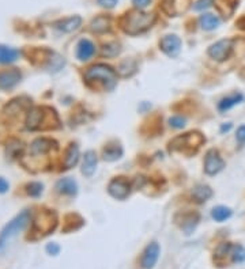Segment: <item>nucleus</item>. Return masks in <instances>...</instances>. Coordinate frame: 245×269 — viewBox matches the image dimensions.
<instances>
[{
	"label": "nucleus",
	"mask_w": 245,
	"mask_h": 269,
	"mask_svg": "<svg viewBox=\"0 0 245 269\" xmlns=\"http://www.w3.org/2000/svg\"><path fill=\"white\" fill-rule=\"evenodd\" d=\"M157 16L154 14H147L139 10L128 11L120 18V27L127 34L138 35L145 33L155 23Z\"/></svg>",
	"instance_id": "1"
},
{
	"label": "nucleus",
	"mask_w": 245,
	"mask_h": 269,
	"mask_svg": "<svg viewBox=\"0 0 245 269\" xmlns=\"http://www.w3.org/2000/svg\"><path fill=\"white\" fill-rule=\"evenodd\" d=\"M85 78L87 82H100L106 90H112L116 86V72L112 67L105 64H97L86 71Z\"/></svg>",
	"instance_id": "2"
},
{
	"label": "nucleus",
	"mask_w": 245,
	"mask_h": 269,
	"mask_svg": "<svg viewBox=\"0 0 245 269\" xmlns=\"http://www.w3.org/2000/svg\"><path fill=\"white\" fill-rule=\"evenodd\" d=\"M30 222V214L25 211L20 215H18L15 219H12L10 223L7 224L4 230L0 234V252L7 248V245L10 244L12 238H15L16 235L19 234L22 230L25 229L27 223Z\"/></svg>",
	"instance_id": "3"
},
{
	"label": "nucleus",
	"mask_w": 245,
	"mask_h": 269,
	"mask_svg": "<svg viewBox=\"0 0 245 269\" xmlns=\"http://www.w3.org/2000/svg\"><path fill=\"white\" fill-rule=\"evenodd\" d=\"M233 44H235V40H229V38L220 40L209 48V56L217 61H224L229 57L230 52L233 49Z\"/></svg>",
	"instance_id": "4"
},
{
	"label": "nucleus",
	"mask_w": 245,
	"mask_h": 269,
	"mask_svg": "<svg viewBox=\"0 0 245 269\" xmlns=\"http://www.w3.org/2000/svg\"><path fill=\"white\" fill-rule=\"evenodd\" d=\"M205 141V137L200 134H187L184 136H179L176 137L172 143H170V149H181L185 151L187 147H200V144Z\"/></svg>",
	"instance_id": "5"
},
{
	"label": "nucleus",
	"mask_w": 245,
	"mask_h": 269,
	"mask_svg": "<svg viewBox=\"0 0 245 269\" xmlns=\"http://www.w3.org/2000/svg\"><path fill=\"white\" fill-rule=\"evenodd\" d=\"M225 167V162L221 158L220 152L217 149H210L207 154H206V160H205V171L206 174L209 175H215L220 173L221 170Z\"/></svg>",
	"instance_id": "6"
},
{
	"label": "nucleus",
	"mask_w": 245,
	"mask_h": 269,
	"mask_svg": "<svg viewBox=\"0 0 245 269\" xmlns=\"http://www.w3.org/2000/svg\"><path fill=\"white\" fill-rule=\"evenodd\" d=\"M191 0H162L161 8L169 16H179L188 10Z\"/></svg>",
	"instance_id": "7"
},
{
	"label": "nucleus",
	"mask_w": 245,
	"mask_h": 269,
	"mask_svg": "<svg viewBox=\"0 0 245 269\" xmlns=\"http://www.w3.org/2000/svg\"><path fill=\"white\" fill-rule=\"evenodd\" d=\"M109 193L117 200H124L125 197H128V194L131 192L130 182L124 179L123 177L120 178H115L113 181H110L109 186H108Z\"/></svg>",
	"instance_id": "8"
},
{
	"label": "nucleus",
	"mask_w": 245,
	"mask_h": 269,
	"mask_svg": "<svg viewBox=\"0 0 245 269\" xmlns=\"http://www.w3.org/2000/svg\"><path fill=\"white\" fill-rule=\"evenodd\" d=\"M162 52L169 57H177L180 55L181 40L177 35H165L160 42Z\"/></svg>",
	"instance_id": "9"
},
{
	"label": "nucleus",
	"mask_w": 245,
	"mask_h": 269,
	"mask_svg": "<svg viewBox=\"0 0 245 269\" xmlns=\"http://www.w3.org/2000/svg\"><path fill=\"white\" fill-rule=\"evenodd\" d=\"M160 257V246L157 242H153L145 249L143 254H142V260H140V264L145 269H151L154 268V265L157 264Z\"/></svg>",
	"instance_id": "10"
},
{
	"label": "nucleus",
	"mask_w": 245,
	"mask_h": 269,
	"mask_svg": "<svg viewBox=\"0 0 245 269\" xmlns=\"http://www.w3.org/2000/svg\"><path fill=\"white\" fill-rule=\"evenodd\" d=\"M20 80V72L18 70H8L0 72V89L8 90L18 85Z\"/></svg>",
	"instance_id": "11"
},
{
	"label": "nucleus",
	"mask_w": 245,
	"mask_h": 269,
	"mask_svg": "<svg viewBox=\"0 0 245 269\" xmlns=\"http://www.w3.org/2000/svg\"><path fill=\"white\" fill-rule=\"evenodd\" d=\"M80 25H82V18L75 15V16H70V18L59 20L53 26H55L56 29L64 31V33H71V31H75V30L79 29Z\"/></svg>",
	"instance_id": "12"
},
{
	"label": "nucleus",
	"mask_w": 245,
	"mask_h": 269,
	"mask_svg": "<svg viewBox=\"0 0 245 269\" xmlns=\"http://www.w3.org/2000/svg\"><path fill=\"white\" fill-rule=\"evenodd\" d=\"M95 169H97V155L93 149L87 151L83 158V164H82V173L86 177H91L94 174Z\"/></svg>",
	"instance_id": "13"
},
{
	"label": "nucleus",
	"mask_w": 245,
	"mask_h": 269,
	"mask_svg": "<svg viewBox=\"0 0 245 269\" xmlns=\"http://www.w3.org/2000/svg\"><path fill=\"white\" fill-rule=\"evenodd\" d=\"M95 48L94 44L89 40H82L78 44V50H76V55H78V59L82 60V61H86L89 60L91 56L94 55Z\"/></svg>",
	"instance_id": "14"
},
{
	"label": "nucleus",
	"mask_w": 245,
	"mask_h": 269,
	"mask_svg": "<svg viewBox=\"0 0 245 269\" xmlns=\"http://www.w3.org/2000/svg\"><path fill=\"white\" fill-rule=\"evenodd\" d=\"M232 249H233V245H230L229 242L218 246V249L215 250L214 254V261L218 264V267H225L226 257L232 256Z\"/></svg>",
	"instance_id": "15"
},
{
	"label": "nucleus",
	"mask_w": 245,
	"mask_h": 269,
	"mask_svg": "<svg viewBox=\"0 0 245 269\" xmlns=\"http://www.w3.org/2000/svg\"><path fill=\"white\" fill-rule=\"evenodd\" d=\"M56 189H57L59 193L74 196V194H76V192H78V186H76V182L74 179L63 178L56 184Z\"/></svg>",
	"instance_id": "16"
},
{
	"label": "nucleus",
	"mask_w": 245,
	"mask_h": 269,
	"mask_svg": "<svg viewBox=\"0 0 245 269\" xmlns=\"http://www.w3.org/2000/svg\"><path fill=\"white\" fill-rule=\"evenodd\" d=\"M79 159V148L76 144H71L68 149L65 151V158H64V167L65 169H71L78 163Z\"/></svg>",
	"instance_id": "17"
},
{
	"label": "nucleus",
	"mask_w": 245,
	"mask_h": 269,
	"mask_svg": "<svg viewBox=\"0 0 245 269\" xmlns=\"http://www.w3.org/2000/svg\"><path fill=\"white\" fill-rule=\"evenodd\" d=\"M56 143L52 141V140L48 139H38L35 140L34 143L31 144V152L34 155H40V154H45L48 152L49 149H52V147H55Z\"/></svg>",
	"instance_id": "18"
},
{
	"label": "nucleus",
	"mask_w": 245,
	"mask_h": 269,
	"mask_svg": "<svg viewBox=\"0 0 245 269\" xmlns=\"http://www.w3.org/2000/svg\"><path fill=\"white\" fill-rule=\"evenodd\" d=\"M217 3V7H218V11L221 14H224V16L229 18L230 15L233 14V11L236 10L237 7V3L239 0H215Z\"/></svg>",
	"instance_id": "19"
},
{
	"label": "nucleus",
	"mask_w": 245,
	"mask_h": 269,
	"mask_svg": "<svg viewBox=\"0 0 245 269\" xmlns=\"http://www.w3.org/2000/svg\"><path fill=\"white\" fill-rule=\"evenodd\" d=\"M18 56H19V50L0 45V63H3V64L12 63L18 59Z\"/></svg>",
	"instance_id": "20"
},
{
	"label": "nucleus",
	"mask_w": 245,
	"mask_h": 269,
	"mask_svg": "<svg viewBox=\"0 0 245 269\" xmlns=\"http://www.w3.org/2000/svg\"><path fill=\"white\" fill-rule=\"evenodd\" d=\"M44 109H34L29 115V119H27V128L29 130H38L41 128V123L44 121Z\"/></svg>",
	"instance_id": "21"
},
{
	"label": "nucleus",
	"mask_w": 245,
	"mask_h": 269,
	"mask_svg": "<svg viewBox=\"0 0 245 269\" xmlns=\"http://www.w3.org/2000/svg\"><path fill=\"white\" fill-rule=\"evenodd\" d=\"M244 100V97L241 94H235V95H230V97H226L224 100H221L220 105H218V109L220 112H226V110H229L230 108H233L235 105L240 104Z\"/></svg>",
	"instance_id": "22"
},
{
	"label": "nucleus",
	"mask_w": 245,
	"mask_h": 269,
	"mask_svg": "<svg viewBox=\"0 0 245 269\" xmlns=\"http://www.w3.org/2000/svg\"><path fill=\"white\" fill-rule=\"evenodd\" d=\"M213 196V190L207 185H198L194 189V197L198 203H205Z\"/></svg>",
	"instance_id": "23"
},
{
	"label": "nucleus",
	"mask_w": 245,
	"mask_h": 269,
	"mask_svg": "<svg viewBox=\"0 0 245 269\" xmlns=\"http://www.w3.org/2000/svg\"><path fill=\"white\" fill-rule=\"evenodd\" d=\"M200 25L205 30H214L220 25V19L213 14H205L200 16Z\"/></svg>",
	"instance_id": "24"
},
{
	"label": "nucleus",
	"mask_w": 245,
	"mask_h": 269,
	"mask_svg": "<svg viewBox=\"0 0 245 269\" xmlns=\"http://www.w3.org/2000/svg\"><path fill=\"white\" fill-rule=\"evenodd\" d=\"M123 155V149H121L120 145H108L105 149H104V159L105 160H116L120 158Z\"/></svg>",
	"instance_id": "25"
},
{
	"label": "nucleus",
	"mask_w": 245,
	"mask_h": 269,
	"mask_svg": "<svg viewBox=\"0 0 245 269\" xmlns=\"http://www.w3.org/2000/svg\"><path fill=\"white\" fill-rule=\"evenodd\" d=\"M109 29V19L106 16H98L91 22V30L95 33H104Z\"/></svg>",
	"instance_id": "26"
},
{
	"label": "nucleus",
	"mask_w": 245,
	"mask_h": 269,
	"mask_svg": "<svg viewBox=\"0 0 245 269\" xmlns=\"http://www.w3.org/2000/svg\"><path fill=\"white\" fill-rule=\"evenodd\" d=\"M211 216H213L217 222H224V220L229 219L230 216H232V211H230V208H228V207L220 205V207L213 209Z\"/></svg>",
	"instance_id": "27"
},
{
	"label": "nucleus",
	"mask_w": 245,
	"mask_h": 269,
	"mask_svg": "<svg viewBox=\"0 0 245 269\" xmlns=\"http://www.w3.org/2000/svg\"><path fill=\"white\" fill-rule=\"evenodd\" d=\"M232 260H233V263H243L245 261V249L240 245H237V246H233V249H232Z\"/></svg>",
	"instance_id": "28"
},
{
	"label": "nucleus",
	"mask_w": 245,
	"mask_h": 269,
	"mask_svg": "<svg viewBox=\"0 0 245 269\" xmlns=\"http://www.w3.org/2000/svg\"><path fill=\"white\" fill-rule=\"evenodd\" d=\"M120 50V45L116 44V42H113V44H106L105 46H104V49H102V55L112 57V56L119 55Z\"/></svg>",
	"instance_id": "29"
},
{
	"label": "nucleus",
	"mask_w": 245,
	"mask_h": 269,
	"mask_svg": "<svg viewBox=\"0 0 245 269\" xmlns=\"http://www.w3.org/2000/svg\"><path fill=\"white\" fill-rule=\"evenodd\" d=\"M29 194L30 196H34V197H38L41 193H42V185L41 184H37V182H34V184H30L29 185Z\"/></svg>",
	"instance_id": "30"
},
{
	"label": "nucleus",
	"mask_w": 245,
	"mask_h": 269,
	"mask_svg": "<svg viewBox=\"0 0 245 269\" xmlns=\"http://www.w3.org/2000/svg\"><path fill=\"white\" fill-rule=\"evenodd\" d=\"M170 125L173 127V128H183L185 125V119H183V117H180V116H175V117H172V119L169 120Z\"/></svg>",
	"instance_id": "31"
},
{
	"label": "nucleus",
	"mask_w": 245,
	"mask_h": 269,
	"mask_svg": "<svg viewBox=\"0 0 245 269\" xmlns=\"http://www.w3.org/2000/svg\"><path fill=\"white\" fill-rule=\"evenodd\" d=\"M211 3H213V0H198L195 5H194V8H195L196 11H202L205 10V8H209Z\"/></svg>",
	"instance_id": "32"
},
{
	"label": "nucleus",
	"mask_w": 245,
	"mask_h": 269,
	"mask_svg": "<svg viewBox=\"0 0 245 269\" xmlns=\"http://www.w3.org/2000/svg\"><path fill=\"white\" fill-rule=\"evenodd\" d=\"M236 137H237V141H239L240 144H245V125H243V127H240V128L237 130Z\"/></svg>",
	"instance_id": "33"
},
{
	"label": "nucleus",
	"mask_w": 245,
	"mask_h": 269,
	"mask_svg": "<svg viewBox=\"0 0 245 269\" xmlns=\"http://www.w3.org/2000/svg\"><path fill=\"white\" fill-rule=\"evenodd\" d=\"M132 3H134V5H135L136 8L143 10V8H146L147 5L150 4L151 0H132Z\"/></svg>",
	"instance_id": "34"
},
{
	"label": "nucleus",
	"mask_w": 245,
	"mask_h": 269,
	"mask_svg": "<svg viewBox=\"0 0 245 269\" xmlns=\"http://www.w3.org/2000/svg\"><path fill=\"white\" fill-rule=\"evenodd\" d=\"M119 0H98V4L105 7V8H113Z\"/></svg>",
	"instance_id": "35"
},
{
	"label": "nucleus",
	"mask_w": 245,
	"mask_h": 269,
	"mask_svg": "<svg viewBox=\"0 0 245 269\" xmlns=\"http://www.w3.org/2000/svg\"><path fill=\"white\" fill-rule=\"evenodd\" d=\"M8 189V182L4 178H0V193H4Z\"/></svg>",
	"instance_id": "36"
},
{
	"label": "nucleus",
	"mask_w": 245,
	"mask_h": 269,
	"mask_svg": "<svg viewBox=\"0 0 245 269\" xmlns=\"http://www.w3.org/2000/svg\"><path fill=\"white\" fill-rule=\"evenodd\" d=\"M46 250H48V252H49L50 254H57V253H59V246H57V245H55V244L48 245Z\"/></svg>",
	"instance_id": "37"
},
{
	"label": "nucleus",
	"mask_w": 245,
	"mask_h": 269,
	"mask_svg": "<svg viewBox=\"0 0 245 269\" xmlns=\"http://www.w3.org/2000/svg\"><path fill=\"white\" fill-rule=\"evenodd\" d=\"M236 25L239 26V27H240L241 30H244V31H245V15H244V16H241L240 19L236 22Z\"/></svg>",
	"instance_id": "38"
},
{
	"label": "nucleus",
	"mask_w": 245,
	"mask_h": 269,
	"mask_svg": "<svg viewBox=\"0 0 245 269\" xmlns=\"http://www.w3.org/2000/svg\"><path fill=\"white\" fill-rule=\"evenodd\" d=\"M230 128H232V124L224 125V127H222V128H221V132H225V131H229Z\"/></svg>",
	"instance_id": "39"
}]
</instances>
